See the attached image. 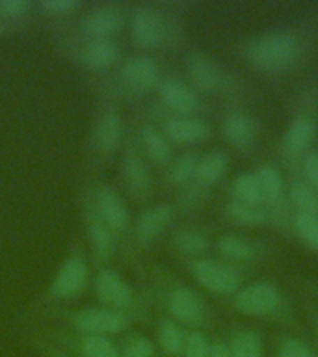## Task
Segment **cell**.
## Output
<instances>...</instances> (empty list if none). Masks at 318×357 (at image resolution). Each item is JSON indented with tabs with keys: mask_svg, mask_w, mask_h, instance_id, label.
<instances>
[{
	"mask_svg": "<svg viewBox=\"0 0 318 357\" xmlns=\"http://www.w3.org/2000/svg\"><path fill=\"white\" fill-rule=\"evenodd\" d=\"M300 50V43L292 33L270 32L248 43L245 58L259 71L281 73L294 66Z\"/></svg>",
	"mask_w": 318,
	"mask_h": 357,
	"instance_id": "cell-1",
	"label": "cell"
},
{
	"mask_svg": "<svg viewBox=\"0 0 318 357\" xmlns=\"http://www.w3.org/2000/svg\"><path fill=\"white\" fill-rule=\"evenodd\" d=\"M281 292L275 284L268 281H257V283L245 284L234 294V307L248 317H270L279 311L281 307Z\"/></svg>",
	"mask_w": 318,
	"mask_h": 357,
	"instance_id": "cell-2",
	"label": "cell"
},
{
	"mask_svg": "<svg viewBox=\"0 0 318 357\" xmlns=\"http://www.w3.org/2000/svg\"><path fill=\"white\" fill-rule=\"evenodd\" d=\"M192 273L201 287L214 294H234L242 283V275L236 268L214 259H197L192 264Z\"/></svg>",
	"mask_w": 318,
	"mask_h": 357,
	"instance_id": "cell-3",
	"label": "cell"
},
{
	"mask_svg": "<svg viewBox=\"0 0 318 357\" xmlns=\"http://www.w3.org/2000/svg\"><path fill=\"white\" fill-rule=\"evenodd\" d=\"M73 324L78 331L86 335H112L128 328L125 312L105 309V307H84L73 317Z\"/></svg>",
	"mask_w": 318,
	"mask_h": 357,
	"instance_id": "cell-4",
	"label": "cell"
},
{
	"mask_svg": "<svg viewBox=\"0 0 318 357\" xmlns=\"http://www.w3.org/2000/svg\"><path fill=\"white\" fill-rule=\"evenodd\" d=\"M167 26L160 11L151 6H139L132 13V38L139 47L155 49L166 39Z\"/></svg>",
	"mask_w": 318,
	"mask_h": 357,
	"instance_id": "cell-5",
	"label": "cell"
},
{
	"mask_svg": "<svg viewBox=\"0 0 318 357\" xmlns=\"http://www.w3.org/2000/svg\"><path fill=\"white\" fill-rule=\"evenodd\" d=\"M86 279H88V262L82 255L75 253V255L67 257L66 262L60 266L54 281L50 284V292L56 298H69L82 289L86 284Z\"/></svg>",
	"mask_w": 318,
	"mask_h": 357,
	"instance_id": "cell-6",
	"label": "cell"
},
{
	"mask_svg": "<svg viewBox=\"0 0 318 357\" xmlns=\"http://www.w3.org/2000/svg\"><path fill=\"white\" fill-rule=\"evenodd\" d=\"M95 211L97 216L112 229V231H125L130 223L127 205L123 203L116 190L110 186H99L95 192Z\"/></svg>",
	"mask_w": 318,
	"mask_h": 357,
	"instance_id": "cell-7",
	"label": "cell"
},
{
	"mask_svg": "<svg viewBox=\"0 0 318 357\" xmlns=\"http://www.w3.org/2000/svg\"><path fill=\"white\" fill-rule=\"evenodd\" d=\"M158 93L164 105L177 112V116H190L199 108V97L192 86L177 77H167L158 84Z\"/></svg>",
	"mask_w": 318,
	"mask_h": 357,
	"instance_id": "cell-8",
	"label": "cell"
},
{
	"mask_svg": "<svg viewBox=\"0 0 318 357\" xmlns=\"http://www.w3.org/2000/svg\"><path fill=\"white\" fill-rule=\"evenodd\" d=\"M167 309L179 322L197 324L205 314V301L194 289L177 287L167 296Z\"/></svg>",
	"mask_w": 318,
	"mask_h": 357,
	"instance_id": "cell-9",
	"label": "cell"
},
{
	"mask_svg": "<svg viewBox=\"0 0 318 357\" xmlns=\"http://www.w3.org/2000/svg\"><path fill=\"white\" fill-rule=\"evenodd\" d=\"M164 136L175 144H199L211 136V127L199 117L172 116L164 123Z\"/></svg>",
	"mask_w": 318,
	"mask_h": 357,
	"instance_id": "cell-10",
	"label": "cell"
},
{
	"mask_svg": "<svg viewBox=\"0 0 318 357\" xmlns=\"http://www.w3.org/2000/svg\"><path fill=\"white\" fill-rule=\"evenodd\" d=\"M158 63L151 56L136 54L130 56L121 67V77L128 88L136 91H147L158 80Z\"/></svg>",
	"mask_w": 318,
	"mask_h": 357,
	"instance_id": "cell-11",
	"label": "cell"
},
{
	"mask_svg": "<svg viewBox=\"0 0 318 357\" xmlns=\"http://www.w3.org/2000/svg\"><path fill=\"white\" fill-rule=\"evenodd\" d=\"M95 294L103 303L114 307H128L132 303V289L114 270H100L95 278Z\"/></svg>",
	"mask_w": 318,
	"mask_h": 357,
	"instance_id": "cell-12",
	"label": "cell"
},
{
	"mask_svg": "<svg viewBox=\"0 0 318 357\" xmlns=\"http://www.w3.org/2000/svg\"><path fill=\"white\" fill-rule=\"evenodd\" d=\"M222 134L223 138L234 147L248 149V147L255 144L257 123L245 112H229L222 121Z\"/></svg>",
	"mask_w": 318,
	"mask_h": 357,
	"instance_id": "cell-13",
	"label": "cell"
},
{
	"mask_svg": "<svg viewBox=\"0 0 318 357\" xmlns=\"http://www.w3.org/2000/svg\"><path fill=\"white\" fill-rule=\"evenodd\" d=\"M80 24L86 33H91L95 38H108L123 26V13L117 6H97L82 17Z\"/></svg>",
	"mask_w": 318,
	"mask_h": 357,
	"instance_id": "cell-14",
	"label": "cell"
},
{
	"mask_svg": "<svg viewBox=\"0 0 318 357\" xmlns=\"http://www.w3.org/2000/svg\"><path fill=\"white\" fill-rule=\"evenodd\" d=\"M186 71H188L192 82L201 91H216L222 84V75L216 63L203 52H190L186 58Z\"/></svg>",
	"mask_w": 318,
	"mask_h": 357,
	"instance_id": "cell-15",
	"label": "cell"
},
{
	"mask_svg": "<svg viewBox=\"0 0 318 357\" xmlns=\"http://www.w3.org/2000/svg\"><path fill=\"white\" fill-rule=\"evenodd\" d=\"M173 220V208L166 203L160 205L149 206L147 211H144L136 220V236L139 242H153L164 229L172 223Z\"/></svg>",
	"mask_w": 318,
	"mask_h": 357,
	"instance_id": "cell-16",
	"label": "cell"
},
{
	"mask_svg": "<svg viewBox=\"0 0 318 357\" xmlns=\"http://www.w3.org/2000/svg\"><path fill=\"white\" fill-rule=\"evenodd\" d=\"M317 134V123L312 121L311 117L298 116L296 119L290 121L283 134V151L287 155H300L309 149V145L312 144Z\"/></svg>",
	"mask_w": 318,
	"mask_h": 357,
	"instance_id": "cell-17",
	"label": "cell"
},
{
	"mask_svg": "<svg viewBox=\"0 0 318 357\" xmlns=\"http://www.w3.org/2000/svg\"><path fill=\"white\" fill-rule=\"evenodd\" d=\"M123 175L130 194L136 195L138 199L147 197L151 192V172L136 151H128L123 158Z\"/></svg>",
	"mask_w": 318,
	"mask_h": 357,
	"instance_id": "cell-18",
	"label": "cell"
},
{
	"mask_svg": "<svg viewBox=\"0 0 318 357\" xmlns=\"http://www.w3.org/2000/svg\"><path fill=\"white\" fill-rule=\"evenodd\" d=\"M123 136V123L119 114L116 112H106L97 119L93 128V139L95 145L99 147L103 153H114L117 145L121 144Z\"/></svg>",
	"mask_w": 318,
	"mask_h": 357,
	"instance_id": "cell-19",
	"label": "cell"
},
{
	"mask_svg": "<svg viewBox=\"0 0 318 357\" xmlns=\"http://www.w3.org/2000/svg\"><path fill=\"white\" fill-rule=\"evenodd\" d=\"M119 58V47L110 38L91 39L82 50L84 63L91 69H105L110 67Z\"/></svg>",
	"mask_w": 318,
	"mask_h": 357,
	"instance_id": "cell-20",
	"label": "cell"
},
{
	"mask_svg": "<svg viewBox=\"0 0 318 357\" xmlns=\"http://www.w3.org/2000/svg\"><path fill=\"white\" fill-rule=\"evenodd\" d=\"M218 251L222 257L233 262H248L257 257V248L250 238L240 234H222L216 242Z\"/></svg>",
	"mask_w": 318,
	"mask_h": 357,
	"instance_id": "cell-21",
	"label": "cell"
},
{
	"mask_svg": "<svg viewBox=\"0 0 318 357\" xmlns=\"http://www.w3.org/2000/svg\"><path fill=\"white\" fill-rule=\"evenodd\" d=\"M142 144L151 160L158 166H166L172 162V145L164 136V132L156 130L151 125L142 127Z\"/></svg>",
	"mask_w": 318,
	"mask_h": 357,
	"instance_id": "cell-22",
	"label": "cell"
},
{
	"mask_svg": "<svg viewBox=\"0 0 318 357\" xmlns=\"http://www.w3.org/2000/svg\"><path fill=\"white\" fill-rule=\"evenodd\" d=\"M231 194H233V201L245 203V205L259 206L264 201V195H262L261 184H259L255 172L238 173L234 177L233 184H231Z\"/></svg>",
	"mask_w": 318,
	"mask_h": 357,
	"instance_id": "cell-23",
	"label": "cell"
},
{
	"mask_svg": "<svg viewBox=\"0 0 318 357\" xmlns=\"http://www.w3.org/2000/svg\"><path fill=\"white\" fill-rule=\"evenodd\" d=\"M227 156L223 155L222 151H211L199 158L197 164V173L195 178L205 186L216 184L218 181H222V177L227 173Z\"/></svg>",
	"mask_w": 318,
	"mask_h": 357,
	"instance_id": "cell-24",
	"label": "cell"
},
{
	"mask_svg": "<svg viewBox=\"0 0 318 357\" xmlns=\"http://www.w3.org/2000/svg\"><path fill=\"white\" fill-rule=\"evenodd\" d=\"M255 175L259 178V184H261L264 199L272 201V203L281 201L285 194V183L278 167L270 166V164H262L255 172Z\"/></svg>",
	"mask_w": 318,
	"mask_h": 357,
	"instance_id": "cell-25",
	"label": "cell"
},
{
	"mask_svg": "<svg viewBox=\"0 0 318 357\" xmlns=\"http://www.w3.org/2000/svg\"><path fill=\"white\" fill-rule=\"evenodd\" d=\"M231 356L233 357H262L264 346H262L261 335L251 329H242L234 335L231 340Z\"/></svg>",
	"mask_w": 318,
	"mask_h": 357,
	"instance_id": "cell-26",
	"label": "cell"
},
{
	"mask_svg": "<svg viewBox=\"0 0 318 357\" xmlns=\"http://www.w3.org/2000/svg\"><path fill=\"white\" fill-rule=\"evenodd\" d=\"M199 158L201 155L199 153H195V151L183 153L179 158H175V160L169 164V169H167V178H169V183L186 184L190 178H195Z\"/></svg>",
	"mask_w": 318,
	"mask_h": 357,
	"instance_id": "cell-27",
	"label": "cell"
},
{
	"mask_svg": "<svg viewBox=\"0 0 318 357\" xmlns=\"http://www.w3.org/2000/svg\"><path fill=\"white\" fill-rule=\"evenodd\" d=\"M158 342L167 356H184L186 335L172 320H162L160 326H158Z\"/></svg>",
	"mask_w": 318,
	"mask_h": 357,
	"instance_id": "cell-28",
	"label": "cell"
},
{
	"mask_svg": "<svg viewBox=\"0 0 318 357\" xmlns=\"http://www.w3.org/2000/svg\"><path fill=\"white\" fill-rule=\"evenodd\" d=\"M89 238L93 244L95 253L100 259H108L114 251V236H112V229L100 220L97 214L89 218Z\"/></svg>",
	"mask_w": 318,
	"mask_h": 357,
	"instance_id": "cell-29",
	"label": "cell"
},
{
	"mask_svg": "<svg viewBox=\"0 0 318 357\" xmlns=\"http://www.w3.org/2000/svg\"><path fill=\"white\" fill-rule=\"evenodd\" d=\"M173 244L181 253L199 255L209 248V238L205 233H201L197 229H181L173 234Z\"/></svg>",
	"mask_w": 318,
	"mask_h": 357,
	"instance_id": "cell-30",
	"label": "cell"
},
{
	"mask_svg": "<svg viewBox=\"0 0 318 357\" xmlns=\"http://www.w3.org/2000/svg\"><path fill=\"white\" fill-rule=\"evenodd\" d=\"M80 354L82 357H121V351L106 335H84Z\"/></svg>",
	"mask_w": 318,
	"mask_h": 357,
	"instance_id": "cell-31",
	"label": "cell"
},
{
	"mask_svg": "<svg viewBox=\"0 0 318 357\" xmlns=\"http://www.w3.org/2000/svg\"><path fill=\"white\" fill-rule=\"evenodd\" d=\"M290 197L300 212L318 214V192L307 183H294L290 188Z\"/></svg>",
	"mask_w": 318,
	"mask_h": 357,
	"instance_id": "cell-32",
	"label": "cell"
},
{
	"mask_svg": "<svg viewBox=\"0 0 318 357\" xmlns=\"http://www.w3.org/2000/svg\"><path fill=\"white\" fill-rule=\"evenodd\" d=\"M227 214L231 220L240 225H261L264 222V212L255 205H245L238 201H231L227 205Z\"/></svg>",
	"mask_w": 318,
	"mask_h": 357,
	"instance_id": "cell-33",
	"label": "cell"
},
{
	"mask_svg": "<svg viewBox=\"0 0 318 357\" xmlns=\"http://www.w3.org/2000/svg\"><path fill=\"white\" fill-rule=\"evenodd\" d=\"M296 233L305 240L307 244L318 248V214L298 212L294 220Z\"/></svg>",
	"mask_w": 318,
	"mask_h": 357,
	"instance_id": "cell-34",
	"label": "cell"
},
{
	"mask_svg": "<svg viewBox=\"0 0 318 357\" xmlns=\"http://www.w3.org/2000/svg\"><path fill=\"white\" fill-rule=\"evenodd\" d=\"M121 357H155V344L144 335H130L123 342Z\"/></svg>",
	"mask_w": 318,
	"mask_h": 357,
	"instance_id": "cell-35",
	"label": "cell"
},
{
	"mask_svg": "<svg viewBox=\"0 0 318 357\" xmlns=\"http://www.w3.org/2000/svg\"><path fill=\"white\" fill-rule=\"evenodd\" d=\"M279 357H317V354L311 350V346L305 344L301 339H285L279 346Z\"/></svg>",
	"mask_w": 318,
	"mask_h": 357,
	"instance_id": "cell-36",
	"label": "cell"
},
{
	"mask_svg": "<svg viewBox=\"0 0 318 357\" xmlns=\"http://www.w3.org/2000/svg\"><path fill=\"white\" fill-rule=\"evenodd\" d=\"M209 340L199 331H192L186 335V344H184V357H209Z\"/></svg>",
	"mask_w": 318,
	"mask_h": 357,
	"instance_id": "cell-37",
	"label": "cell"
},
{
	"mask_svg": "<svg viewBox=\"0 0 318 357\" xmlns=\"http://www.w3.org/2000/svg\"><path fill=\"white\" fill-rule=\"evenodd\" d=\"M303 173L307 184L318 192V151H307L303 156Z\"/></svg>",
	"mask_w": 318,
	"mask_h": 357,
	"instance_id": "cell-38",
	"label": "cell"
},
{
	"mask_svg": "<svg viewBox=\"0 0 318 357\" xmlns=\"http://www.w3.org/2000/svg\"><path fill=\"white\" fill-rule=\"evenodd\" d=\"M78 6H80V2H77V0H43L41 2V8L52 15H66L69 11L77 10Z\"/></svg>",
	"mask_w": 318,
	"mask_h": 357,
	"instance_id": "cell-39",
	"label": "cell"
},
{
	"mask_svg": "<svg viewBox=\"0 0 318 357\" xmlns=\"http://www.w3.org/2000/svg\"><path fill=\"white\" fill-rule=\"evenodd\" d=\"M28 11L24 0H0V13L6 17H21Z\"/></svg>",
	"mask_w": 318,
	"mask_h": 357,
	"instance_id": "cell-40",
	"label": "cell"
},
{
	"mask_svg": "<svg viewBox=\"0 0 318 357\" xmlns=\"http://www.w3.org/2000/svg\"><path fill=\"white\" fill-rule=\"evenodd\" d=\"M209 357H233L231 356V348L225 342H214L209 348Z\"/></svg>",
	"mask_w": 318,
	"mask_h": 357,
	"instance_id": "cell-41",
	"label": "cell"
},
{
	"mask_svg": "<svg viewBox=\"0 0 318 357\" xmlns=\"http://www.w3.org/2000/svg\"><path fill=\"white\" fill-rule=\"evenodd\" d=\"M317 329H318V326H317Z\"/></svg>",
	"mask_w": 318,
	"mask_h": 357,
	"instance_id": "cell-42",
	"label": "cell"
}]
</instances>
